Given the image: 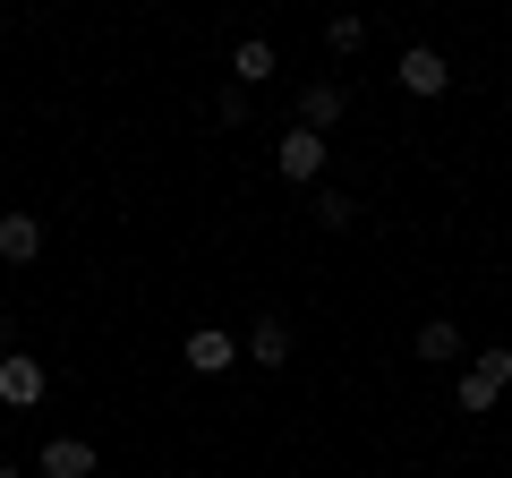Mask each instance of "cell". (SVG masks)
I'll return each mask as SVG.
<instances>
[{"label": "cell", "mask_w": 512, "mask_h": 478, "mask_svg": "<svg viewBox=\"0 0 512 478\" xmlns=\"http://www.w3.org/2000/svg\"><path fill=\"white\" fill-rule=\"evenodd\" d=\"M214 111H222V129H239V120H248V86H222Z\"/></svg>", "instance_id": "14"}, {"label": "cell", "mask_w": 512, "mask_h": 478, "mask_svg": "<svg viewBox=\"0 0 512 478\" xmlns=\"http://www.w3.org/2000/svg\"><path fill=\"white\" fill-rule=\"evenodd\" d=\"M103 461H94V444L86 436H52L43 444V478H94Z\"/></svg>", "instance_id": "7"}, {"label": "cell", "mask_w": 512, "mask_h": 478, "mask_svg": "<svg viewBox=\"0 0 512 478\" xmlns=\"http://www.w3.org/2000/svg\"><path fill=\"white\" fill-rule=\"evenodd\" d=\"M274 171H282V180H316V171H325V137H316V129H291V137L274 146Z\"/></svg>", "instance_id": "6"}, {"label": "cell", "mask_w": 512, "mask_h": 478, "mask_svg": "<svg viewBox=\"0 0 512 478\" xmlns=\"http://www.w3.org/2000/svg\"><path fill=\"white\" fill-rule=\"evenodd\" d=\"M419 359H427V368L461 359V325H453V316H427V325H419Z\"/></svg>", "instance_id": "11"}, {"label": "cell", "mask_w": 512, "mask_h": 478, "mask_svg": "<svg viewBox=\"0 0 512 478\" xmlns=\"http://www.w3.org/2000/svg\"><path fill=\"white\" fill-rule=\"evenodd\" d=\"M316 222H325V231H350V222H359V197H350V188H325V197H316Z\"/></svg>", "instance_id": "12"}, {"label": "cell", "mask_w": 512, "mask_h": 478, "mask_svg": "<svg viewBox=\"0 0 512 478\" xmlns=\"http://www.w3.org/2000/svg\"><path fill=\"white\" fill-rule=\"evenodd\" d=\"M43 385H52V376H43V359H26V350H9V359H0V402H9V410H35Z\"/></svg>", "instance_id": "3"}, {"label": "cell", "mask_w": 512, "mask_h": 478, "mask_svg": "<svg viewBox=\"0 0 512 478\" xmlns=\"http://www.w3.org/2000/svg\"><path fill=\"white\" fill-rule=\"evenodd\" d=\"M0 478H18V470H0Z\"/></svg>", "instance_id": "15"}, {"label": "cell", "mask_w": 512, "mask_h": 478, "mask_svg": "<svg viewBox=\"0 0 512 478\" xmlns=\"http://www.w3.org/2000/svg\"><path fill=\"white\" fill-rule=\"evenodd\" d=\"M504 385H512V350L487 342L470 368H461V393H453V402H461V410H495V393H504Z\"/></svg>", "instance_id": "1"}, {"label": "cell", "mask_w": 512, "mask_h": 478, "mask_svg": "<svg viewBox=\"0 0 512 478\" xmlns=\"http://www.w3.org/2000/svg\"><path fill=\"white\" fill-rule=\"evenodd\" d=\"M274 69H282V60H274V43H265V35H239L231 43V86H265Z\"/></svg>", "instance_id": "8"}, {"label": "cell", "mask_w": 512, "mask_h": 478, "mask_svg": "<svg viewBox=\"0 0 512 478\" xmlns=\"http://www.w3.org/2000/svg\"><path fill=\"white\" fill-rule=\"evenodd\" d=\"M359 43H367V18H333L325 26V52H359Z\"/></svg>", "instance_id": "13"}, {"label": "cell", "mask_w": 512, "mask_h": 478, "mask_svg": "<svg viewBox=\"0 0 512 478\" xmlns=\"http://www.w3.org/2000/svg\"><path fill=\"white\" fill-rule=\"evenodd\" d=\"M342 111H350V86H342V77H316V86L299 94V129H316V137H325L333 120H342Z\"/></svg>", "instance_id": "5"}, {"label": "cell", "mask_w": 512, "mask_h": 478, "mask_svg": "<svg viewBox=\"0 0 512 478\" xmlns=\"http://www.w3.org/2000/svg\"><path fill=\"white\" fill-rule=\"evenodd\" d=\"M0 257H9V265H35L43 257V222L35 214H0Z\"/></svg>", "instance_id": "9"}, {"label": "cell", "mask_w": 512, "mask_h": 478, "mask_svg": "<svg viewBox=\"0 0 512 478\" xmlns=\"http://www.w3.org/2000/svg\"><path fill=\"white\" fill-rule=\"evenodd\" d=\"M393 77H402V86L419 94V103H436V94L453 86V60H444V52H427V43H410V52H402V69H393Z\"/></svg>", "instance_id": "2"}, {"label": "cell", "mask_w": 512, "mask_h": 478, "mask_svg": "<svg viewBox=\"0 0 512 478\" xmlns=\"http://www.w3.org/2000/svg\"><path fill=\"white\" fill-rule=\"evenodd\" d=\"M248 359H256V368H291V325H282V316H265V325L248 333Z\"/></svg>", "instance_id": "10"}, {"label": "cell", "mask_w": 512, "mask_h": 478, "mask_svg": "<svg viewBox=\"0 0 512 478\" xmlns=\"http://www.w3.org/2000/svg\"><path fill=\"white\" fill-rule=\"evenodd\" d=\"M239 350H248V342H231V333H222V325H197V333H188V342H180V359H188V368H197V376H222V368H231V359H239Z\"/></svg>", "instance_id": "4"}]
</instances>
